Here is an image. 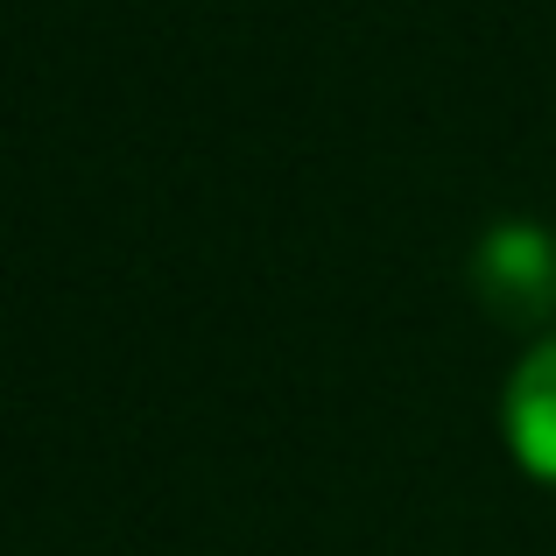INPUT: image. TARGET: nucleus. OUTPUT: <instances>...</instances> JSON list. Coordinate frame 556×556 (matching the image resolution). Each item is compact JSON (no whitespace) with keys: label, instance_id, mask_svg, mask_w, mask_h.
Listing matches in <instances>:
<instances>
[{"label":"nucleus","instance_id":"f257e3e1","mask_svg":"<svg viewBox=\"0 0 556 556\" xmlns=\"http://www.w3.org/2000/svg\"><path fill=\"white\" fill-rule=\"evenodd\" d=\"M472 289L501 325H549L556 317V232L543 218H493L472 247Z\"/></svg>","mask_w":556,"mask_h":556},{"label":"nucleus","instance_id":"f03ea898","mask_svg":"<svg viewBox=\"0 0 556 556\" xmlns=\"http://www.w3.org/2000/svg\"><path fill=\"white\" fill-rule=\"evenodd\" d=\"M501 430H507V451H515L521 472L556 486V331L515 359L507 402H501Z\"/></svg>","mask_w":556,"mask_h":556}]
</instances>
